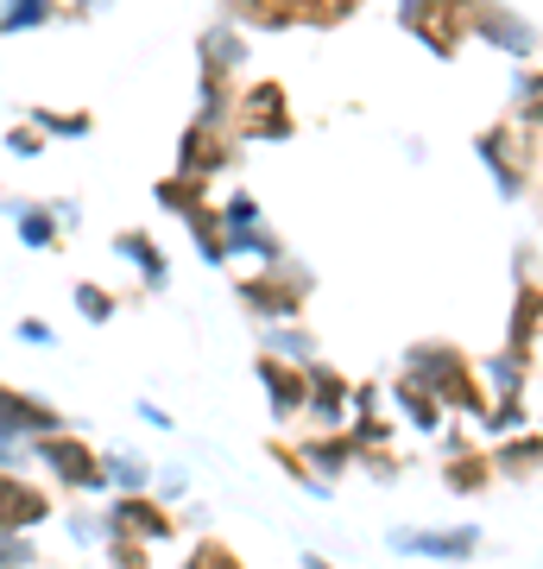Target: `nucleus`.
<instances>
[{
  "label": "nucleus",
  "instance_id": "nucleus-31",
  "mask_svg": "<svg viewBox=\"0 0 543 569\" xmlns=\"http://www.w3.org/2000/svg\"><path fill=\"white\" fill-rule=\"evenodd\" d=\"M114 310H121V298H114L108 284H95V279L77 284V317L82 323H114Z\"/></svg>",
  "mask_w": 543,
  "mask_h": 569
},
{
  "label": "nucleus",
  "instance_id": "nucleus-17",
  "mask_svg": "<svg viewBox=\"0 0 543 569\" xmlns=\"http://www.w3.org/2000/svg\"><path fill=\"white\" fill-rule=\"evenodd\" d=\"M385 392H392V406H399V418H404V425H411V430H423V437L449 425V406H443V399H436L430 387H423V380H411V373H399V380H392Z\"/></svg>",
  "mask_w": 543,
  "mask_h": 569
},
{
  "label": "nucleus",
  "instance_id": "nucleus-41",
  "mask_svg": "<svg viewBox=\"0 0 543 569\" xmlns=\"http://www.w3.org/2000/svg\"><path fill=\"white\" fill-rule=\"evenodd\" d=\"M537 361H543V336H537Z\"/></svg>",
  "mask_w": 543,
  "mask_h": 569
},
{
  "label": "nucleus",
  "instance_id": "nucleus-33",
  "mask_svg": "<svg viewBox=\"0 0 543 569\" xmlns=\"http://www.w3.org/2000/svg\"><path fill=\"white\" fill-rule=\"evenodd\" d=\"M32 563H39L32 538H26V531H7V526H0V569H32Z\"/></svg>",
  "mask_w": 543,
  "mask_h": 569
},
{
  "label": "nucleus",
  "instance_id": "nucleus-9",
  "mask_svg": "<svg viewBox=\"0 0 543 569\" xmlns=\"http://www.w3.org/2000/svg\"><path fill=\"white\" fill-rule=\"evenodd\" d=\"M39 462L58 475L63 488H108V481H101V449L89 443V437H77V430L39 437Z\"/></svg>",
  "mask_w": 543,
  "mask_h": 569
},
{
  "label": "nucleus",
  "instance_id": "nucleus-19",
  "mask_svg": "<svg viewBox=\"0 0 543 569\" xmlns=\"http://www.w3.org/2000/svg\"><path fill=\"white\" fill-rule=\"evenodd\" d=\"M7 216H13V234H20L32 253H51V247L63 241L58 203H26V197H7Z\"/></svg>",
  "mask_w": 543,
  "mask_h": 569
},
{
  "label": "nucleus",
  "instance_id": "nucleus-21",
  "mask_svg": "<svg viewBox=\"0 0 543 569\" xmlns=\"http://www.w3.org/2000/svg\"><path fill=\"white\" fill-rule=\"evenodd\" d=\"M493 475H500V468H493L486 449L455 443V449H449V462H443V488L449 493H486V488H493Z\"/></svg>",
  "mask_w": 543,
  "mask_h": 569
},
{
  "label": "nucleus",
  "instance_id": "nucleus-2",
  "mask_svg": "<svg viewBox=\"0 0 543 569\" xmlns=\"http://www.w3.org/2000/svg\"><path fill=\"white\" fill-rule=\"evenodd\" d=\"M474 152H481V164L493 171V190H500L505 203H524V197L537 190L543 133L519 127L512 114H505V121H493V127H481V133H474Z\"/></svg>",
  "mask_w": 543,
  "mask_h": 569
},
{
  "label": "nucleus",
  "instance_id": "nucleus-10",
  "mask_svg": "<svg viewBox=\"0 0 543 569\" xmlns=\"http://www.w3.org/2000/svg\"><path fill=\"white\" fill-rule=\"evenodd\" d=\"M101 526H108V538H133V545H164L178 531L159 493H121V500H108Z\"/></svg>",
  "mask_w": 543,
  "mask_h": 569
},
{
  "label": "nucleus",
  "instance_id": "nucleus-18",
  "mask_svg": "<svg viewBox=\"0 0 543 569\" xmlns=\"http://www.w3.org/2000/svg\"><path fill=\"white\" fill-rule=\"evenodd\" d=\"M222 13L247 32H291L303 26V0H222Z\"/></svg>",
  "mask_w": 543,
  "mask_h": 569
},
{
  "label": "nucleus",
  "instance_id": "nucleus-5",
  "mask_svg": "<svg viewBox=\"0 0 543 569\" xmlns=\"http://www.w3.org/2000/svg\"><path fill=\"white\" fill-rule=\"evenodd\" d=\"M234 140L241 146H284L298 133V108L284 96L279 77H260V82H241V96H234Z\"/></svg>",
  "mask_w": 543,
  "mask_h": 569
},
{
  "label": "nucleus",
  "instance_id": "nucleus-11",
  "mask_svg": "<svg viewBox=\"0 0 543 569\" xmlns=\"http://www.w3.org/2000/svg\"><path fill=\"white\" fill-rule=\"evenodd\" d=\"M253 373H260V387H265V399H272V418H279V425L303 418V406H310V367L284 361V355H265V348H260Z\"/></svg>",
  "mask_w": 543,
  "mask_h": 569
},
{
  "label": "nucleus",
  "instance_id": "nucleus-34",
  "mask_svg": "<svg viewBox=\"0 0 543 569\" xmlns=\"http://www.w3.org/2000/svg\"><path fill=\"white\" fill-rule=\"evenodd\" d=\"M183 569H247V563H241L228 545H215V538H209V545L190 550V563H183Z\"/></svg>",
  "mask_w": 543,
  "mask_h": 569
},
{
  "label": "nucleus",
  "instance_id": "nucleus-15",
  "mask_svg": "<svg viewBox=\"0 0 543 569\" xmlns=\"http://www.w3.org/2000/svg\"><path fill=\"white\" fill-rule=\"evenodd\" d=\"M44 512H51V493L20 481L13 468H0V526L7 531H26V526H44Z\"/></svg>",
  "mask_w": 543,
  "mask_h": 569
},
{
  "label": "nucleus",
  "instance_id": "nucleus-16",
  "mask_svg": "<svg viewBox=\"0 0 543 569\" xmlns=\"http://www.w3.org/2000/svg\"><path fill=\"white\" fill-rule=\"evenodd\" d=\"M114 260L133 266L145 291H164V284H171V253H164V247L145 234V228H127V234H114Z\"/></svg>",
  "mask_w": 543,
  "mask_h": 569
},
{
  "label": "nucleus",
  "instance_id": "nucleus-29",
  "mask_svg": "<svg viewBox=\"0 0 543 569\" xmlns=\"http://www.w3.org/2000/svg\"><path fill=\"white\" fill-rule=\"evenodd\" d=\"M101 481H114L121 493H145L152 488V468H145L140 456H127V449H108V456H101Z\"/></svg>",
  "mask_w": 543,
  "mask_h": 569
},
{
  "label": "nucleus",
  "instance_id": "nucleus-40",
  "mask_svg": "<svg viewBox=\"0 0 543 569\" xmlns=\"http://www.w3.org/2000/svg\"><path fill=\"white\" fill-rule=\"evenodd\" d=\"M303 569H329V563H322V557H303Z\"/></svg>",
  "mask_w": 543,
  "mask_h": 569
},
{
  "label": "nucleus",
  "instance_id": "nucleus-23",
  "mask_svg": "<svg viewBox=\"0 0 543 569\" xmlns=\"http://www.w3.org/2000/svg\"><path fill=\"white\" fill-rule=\"evenodd\" d=\"M481 380H486V399H524V380H531V355L519 348H500L481 361Z\"/></svg>",
  "mask_w": 543,
  "mask_h": 569
},
{
  "label": "nucleus",
  "instance_id": "nucleus-12",
  "mask_svg": "<svg viewBox=\"0 0 543 569\" xmlns=\"http://www.w3.org/2000/svg\"><path fill=\"white\" fill-rule=\"evenodd\" d=\"M310 430H348L354 418V380L335 373L329 361H310V406H303Z\"/></svg>",
  "mask_w": 543,
  "mask_h": 569
},
{
  "label": "nucleus",
  "instance_id": "nucleus-1",
  "mask_svg": "<svg viewBox=\"0 0 543 569\" xmlns=\"http://www.w3.org/2000/svg\"><path fill=\"white\" fill-rule=\"evenodd\" d=\"M404 373L423 380L449 411H462L474 425H481L486 406H493V399H486V380H481V361H467L455 342H411L404 348Z\"/></svg>",
  "mask_w": 543,
  "mask_h": 569
},
{
  "label": "nucleus",
  "instance_id": "nucleus-27",
  "mask_svg": "<svg viewBox=\"0 0 543 569\" xmlns=\"http://www.w3.org/2000/svg\"><path fill=\"white\" fill-rule=\"evenodd\" d=\"M152 197H159V209H171V216H190V209L209 203V183L190 178V171H171V178L152 183Z\"/></svg>",
  "mask_w": 543,
  "mask_h": 569
},
{
  "label": "nucleus",
  "instance_id": "nucleus-43",
  "mask_svg": "<svg viewBox=\"0 0 543 569\" xmlns=\"http://www.w3.org/2000/svg\"><path fill=\"white\" fill-rule=\"evenodd\" d=\"M537 430H543V425H537Z\"/></svg>",
  "mask_w": 543,
  "mask_h": 569
},
{
  "label": "nucleus",
  "instance_id": "nucleus-3",
  "mask_svg": "<svg viewBox=\"0 0 543 569\" xmlns=\"http://www.w3.org/2000/svg\"><path fill=\"white\" fill-rule=\"evenodd\" d=\"M310 291H316V272L298 266L291 253L272 260V266H260V272H241V279H234V298H241V310L253 317V323H291V317H303Z\"/></svg>",
  "mask_w": 543,
  "mask_h": 569
},
{
  "label": "nucleus",
  "instance_id": "nucleus-4",
  "mask_svg": "<svg viewBox=\"0 0 543 569\" xmlns=\"http://www.w3.org/2000/svg\"><path fill=\"white\" fill-rule=\"evenodd\" d=\"M404 39H418L430 58H462V44H474V0H399Z\"/></svg>",
  "mask_w": 543,
  "mask_h": 569
},
{
  "label": "nucleus",
  "instance_id": "nucleus-36",
  "mask_svg": "<svg viewBox=\"0 0 543 569\" xmlns=\"http://www.w3.org/2000/svg\"><path fill=\"white\" fill-rule=\"evenodd\" d=\"M20 342H32V348H51V342H58V329L44 323V317H26V323H20Z\"/></svg>",
  "mask_w": 543,
  "mask_h": 569
},
{
  "label": "nucleus",
  "instance_id": "nucleus-32",
  "mask_svg": "<svg viewBox=\"0 0 543 569\" xmlns=\"http://www.w3.org/2000/svg\"><path fill=\"white\" fill-rule=\"evenodd\" d=\"M361 0H303V26H348Z\"/></svg>",
  "mask_w": 543,
  "mask_h": 569
},
{
  "label": "nucleus",
  "instance_id": "nucleus-24",
  "mask_svg": "<svg viewBox=\"0 0 543 569\" xmlns=\"http://www.w3.org/2000/svg\"><path fill=\"white\" fill-rule=\"evenodd\" d=\"M260 329V348L265 355H284V361H316V336H310V329L298 323V317H291V323H253Z\"/></svg>",
  "mask_w": 543,
  "mask_h": 569
},
{
  "label": "nucleus",
  "instance_id": "nucleus-28",
  "mask_svg": "<svg viewBox=\"0 0 543 569\" xmlns=\"http://www.w3.org/2000/svg\"><path fill=\"white\" fill-rule=\"evenodd\" d=\"M512 121L531 127V133H543V63L512 82Z\"/></svg>",
  "mask_w": 543,
  "mask_h": 569
},
{
  "label": "nucleus",
  "instance_id": "nucleus-14",
  "mask_svg": "<svg viewBox=\"0 0 543 569\" xmlns=\"http://www.w3.org/2000/svg\"><path fill=\"white\" fill-rule=\"evenodd\" d=\"M385 545L399 557H436V563H462L481 550V531L474 526H443V531H392Z\"/></svg>",
  "mask_w": 543,
  "mask_h": 569
},
{
  "label": "nucleus",
  "instance_id": "nucleus-8",
  "mask_svg": "<svg viewBox=\"0 0 543 569\" xmlns=\"http://www.w3.org/2000/svg\"><path fill=\"white\" fill-rule=\"evenodd\" d=\"M234 152H241V140H234V127L222 121H190L178 140V171H190V178H222V171H234Z\"/></svg>",
  "mask_w": 543,
  "mask_h": 569
},
{
  "label": "nucleus",
  "instance_id": "nucleus-26",
  "mask_svg": "<svg viewBox=\"0 0 543 569\" xmlns=\"http://www.w3.org/2000/svg\"><path fill=\"white\" fill-rule=\"evenodd\" d=\"M26 121L39 127L44 140H89L95 133V114L89 108H26Z\"/></svg>",
  "mask_w": 543,
  "mask_h": 569
},
{
  "label": "nucleus",
  "instance_id": "nucleus-22",
  "mask_svg": "<svg viewBox=\"0 0 543 569\" xmlns=\"http://www.w3.org/2000/svg\"><path fill=\"white\" fill-rule=\"evenodd\" d=\"M493 468L500 475H512V481H531V475H543V430H512L500 449H493Z\"/></svg>",
  "mask_w": 543,
  "mask_h": 569
},
{
  "label": "nucleus",
  "instance_id": "nucleus-7",
  "mask_svg": "<svg viewBox=\"0 0 543 569\" xmlns=\"http://www.w3.org/2000/svg\"><path fill=\"white\" fill-rule=\"evenodd\" d=\"M474 44H486V51H500L512 63H531L543 51V32L505 0H474Z\"/></svg>",
  "mask_w": 543,
  "mask_h": 569
},
{
  "label": "nucleus",
  "instance_id": "nucleus-13",
  "mask_svg": "<svg viewBox=\"0 0 543 569\" xmlns=\"http://www.w3.org/2000/svg\"><path fill=\"white\" fill-rule=\"evenodd\" d=\"M197 63H202V77H241L247 63H253L247 26H234L228 13L222 20H209L202 26V39H197Z\"/></svg>",
  "mask_w": 543,
  "mask_h": 569
},
{
  "label": "nucleus",
  "instance_id": "nucleus-25",
  "mask_svg": "<svg viewBox=\"0 0 543 569\" xmlns=\"http://www.w3.org/2000/svg\"><path fill=\"white\" fill-rule=\"evenodd\" d=\"M183 228H190V241H197V253L209 266H234V260H228V234H222V209H215V203L190 209V216H183Z\"/></svg>",
  "mask_w": 543,
  "mask_h": 569
},
{
  "label": "nucleus",
  "instance_id": "nucleus-42",
  "mask_svg": "<svg viewBox=\"0 0 543 569\" xmlns=\"http://www.w3.org/2000/svg\"><path fill=\"white\" fill-rule=\"evenodd\" d=\"M63 7H70V0H63Z\"/></svg>",
  "mask_w": 543,
  "mask_h": 569
},
{
  "label": "nucleus",
  "instance_id": "nucleus-35",
  "mask_svg": "<svg viewBox=\"0 0 543 569\" xmlns=\"http://www.w3.org/2000/svg\"><path fill=\"white\" fill-rule=\"evenodd\" d=\"M7 152H13V159H39V152H44V133H39L32 121H26V127H7Z\"/></svg>",
  "mask_w": 543,
  "mask_h": 569
},
{
  "label": "nucleus",
  "instance_id": "nucleus-30",
  "mask_svg": "<svg viewBox=\"0 0 543 569\" xmlns=\"http://www.w3.org/2000/svg\"><path fill=\"white\" fill-rule=\"evenodd\" d=\"M58 13V0H0V32H39Z\"/></svg>",
  "mask_w": 543,
  "mask_h": 569
},
{
  "label": "nucleus",
  "instance_id": "nucleus-37",
  "mask_svg": "<svg viewBox=\"0 0 543 569\" xmlns=\"http://www.w3.org/2000/svg\"><path fill=\"white\" fill-rule=\"evenodd\" d=\"M159 493H164V500L190 493V475H183V468H164V475H159Z\"/></svg>",
  "mask_w": 543,
  "mask_h": 569
},
{
  "label": "nucleus",
  "instance_id": "nucleus-20",
  "mask_svg": "<svg viewBox=\"0 0 543 569\" xmlns=\"http://www.w3.org/2000/svg\"><path fill=\"white\" fill-rule=\"evenodd\" d=\"M537 336H543V284L537 279H519V291H512V329H505V348L537 355Z\"/></svg>",
  "mask_w": 543,
  "mask_h": 569
},
{
  "label": "nucleus",
  "instance_id": "nucleus-39",
  "mask_svg": "<svg viewBox=\"0 0 543 569\" xmlns=\"http://www.w3.org/2000/svg\"><path fill=\"white\" fill-rule=\"evenodd\" d=\"M108 0H70V20H89V13H101Z\"/></svg>",
  "mask_w": 543,
  "mask_h": 569
},
{
  "label": "nucleus",
  "instance_id": "nucleus-6",
  "mask_svg": "<svg viewBox=\"0 0 543 569\" xmlns=\"http://www.w3.org/2000/svg\"><path fill=\"white\" fill-rule=\"evenodd\" d=\"M222 234H228V260H260V266H272V260H284V241L272 234V222H265V209L247 197V190H228L222 203Z\"/></svg>",
  "mask_w": 543,
  "mask_h": 569
},
{
  "label": "nucleus",
  "instance_id": "nucleus-38",
  "mask_svg": "<svg viewBox=\"0 0 543 569\" xmlns=\"http://www.w3.org/2000/svg\"><path fill=\"white\" fill-rule=\"evenodd\" d=\"M133 411H140V418H145L152 430H171V411H164V406H152V399H140Z\"/></svg>",
  "mask_w": 543,
  "mask_h": 569
}]
</instances>
